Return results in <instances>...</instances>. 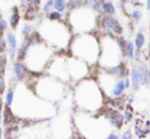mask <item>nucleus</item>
<instances>
[{"label": "nucleus", "mask_w": 150, "mask_h": 139, "mask_svg": "<svg viewBox=\"0 0 150 139\" xmlns=\"http://www.w3.org/2000/svg\"><path fill=\"white\" fill-rule=\"evenodd\" d=\"M133 16H134V18L136 21H139V20H140V16H140V12H139L138 10H136V11L133 12Z\"/></svg>", "instance_id": "27"}, {"label": "nucleus", "mask_w": 150, "mask_h": 139, "mask_svg": "<svg viewBox=\"0 0 150 139\" xmlns=\"http://www.w3.org/2000/svg\"><path fill=\"white\" fill-rule=\"evenodd\" d=\"M0 94H1V91H0Z\"/></svg>", "instance_id": "36"}, {"label": "nucleus", "mask_w": 150, "mask_h": 139, "mask_svg": "<svg viewBox=\"0 0 150 139\" xmlns=\"http://www.w3.org/2000/svg\"><path fill=\"white\" fill-rule=\"evenodd\" d=\"M50 18H51V20H59L60 18L59 12H57V11L51 12V13H50Z\"/></svg>", "instance_id": "22"}, {"label": "nucleus", "mask_w": 150, "mask_h": 139, "mask_svg": "<svg viewBox=\"0 0 150 139\" xmlns=\"http://www.w3.org/2000/svg\"><path fill=\"white\" fill-rule=\"evenodd\" d=\"M129 86H130V82H129V79H126V81H125V87L129 88Z\"/></svg>", "instance_id": "31"}, {"label": "nucleus", "mask_w": 150, "mask_h": 139, "mask_svg": "<svg viewBox=\"0 0 150 139\" xmlns=\"http://www.w3.org/2000/svg\"><path fill=\"white\" fill-rule=\"evenodd\" d=\"M6 29H7V23L2 18H0V31L6 30Z\"/></svg>", "instance_id": "23"}, {"label": "nucleus", "mask_w": 150, "mask_h": 139, "mask_svg": "<svg viewBox=\"0 0 150 139\" xmlns=\"http://www.w3.org/2000/svg\"><path fill=\"white\" fill-rule=\"evenodd\" d=\"M14 68V72H16V75L18 79H23L26 75V69H25V66L22 64L21 62H16V64L13 65Z\"/></svg>", "instance_id": "6"}, {"label": "nucleus", "mask_w": 150, "mask_h": 139, "mask_svg": "<svg viewBox=\"0 0 150 139\" xmlns=\"http://www.w3.org/2000/svg\"><path fill=\"white\" fill-rule=\"evenodd\" d=\"M31 31H32V27L30 26V25H25L24 28H23V30H22V32H23V34L28 35Z\"/></svg>", "instance_id": "21"}, {"label": "nucleus", "mask_w": 150, "mask_h": 139, "mask_svg": "<svg viewBox=\"0 0 150 139\" xmlns=\"http://www.w3.org/2000/svg\"><path fill=\"white\" fill-rule=\"evenodd\" d=\"M1 123H2V116L0 115V125H1Z\"/></svg>", "instance_id": "34"}, {"label": "nucleus", "mask_w": 150, "mask_h": 139, "mask_svg": "<svg viewBox=\"0 0 150 139\" xmlns=\"http://www.w3.org/2000/svg\"><path fill=\"white\" fill-rule=\"evenodd\" d=\"M147 8L150 9V0H147Z\"/></svg>", "instance_id": "32"}, {"label": "nucleus", "mask_w": 150, "mask_h": 139, "mask_svg": "<svg viewBox=\"0 0 150 139\" xmlns=\"http://www.w3.org/2000/svg\"><path fill=\"white\" fill-rule=\"evenodd\" d=\"M1 136H2V129L0 128V139H1Z\"/></svg>", "instance_id": "33"}, {"label": "nucleus", "mask_w": 150, "mask_h": 139, "mask_svg": "<svg viewBox=\"0 0 150 139\" xmlns=\"http://www.w3.org/2000/svg\"><path fill=\"white\" fill-rule=\"evenodd\" d=\"M4 89H5V84H4L3 79L0 78V91H1V93L4 91Z\"/></svg>", "instance_id": "26"}, {"label": "nucleus", "mask_w": 150, "mask_h": 139, "mask_svg": "<svg viewBox=\"0 0 150 139\" xmlns=\"http://www.w3.org/2000/svg\"><path fill=\"white\" fill-rule=\"evenodd\" d=\"M79 5H80V2H78V1L71 2V7H78Z\"/></svg>", "instance_id": "28"}, {"label": "nucleus", "mask_w": 150, "mask_h": 139, "mask_svg": "<svg viewBox=\"0 0 150 139\" xmlns=\"http://www.w3.org/2000/svg\"><path fill=\"white\" fill-rule=\"evenodd\" d=\"M127 51H128V55L129 57L132 58L134 56V46H133V43L130 41L127 42Z\"/></svg>", "instance_id": "15"}, {"label": "nucleus", "mask_w": 150, "mask_h": 139, "mask_svg": "<svg viewBox=\"0 0 150 139\" xmlns=\"http://www.w3.org/2000/svg\"><path fill=\"white\" fill-rule=\"evenodd\" d=\"M125 83L122 81H120V82H117V84H115V88H113V90H112V93H113V95H115V96H120V94L124 92V89H125Z\"/></svg>", "instance_id": "10"}, {"label": "nucleus", "mask_w": 150, "mask_h": 139, "mask_svg": "<svg viewBox=\"0 0 150 139\" xmlns=\"http://www.w3.org/2000/svg\"><path fill=\"white\" fill-rule=\"evenodd\" d=\"M132 119H133V113L132 111H129L128 109H126V111H125V120H126V124L130 123Z\"/></svg>", "instance_id": "18"}, {"label": "nucleus", "mask_w": 150, "mask_h": 139, "mask_svg": "<svg viewBox=\"0 0 150 139\" xmlns=\"http://www.w3.org/2000/svg\"><path fill=\"white\" fill-rule=\"evenodd\" d=\"M122 139H132V133H131V131H126L124 134H122Z\"/></svg>", "instance_id": "24"}, {"label": "nucleus", "mask_w": 150, "mask_h": 139, "mask_svg": "<svg viewBox=\"0 0 150 139\" xmlns=\"http://www.w3.org/2000/svg\"><path fill=\"white\" fill-rule=\"evenodd\" d=\"M13 98H14V92L11 89L8 90L7 93H6V97H5V101L7 106H10L13 102Z\"/></svg>", "instance_id": "11"}, {"label": "nucleus", "mask_w": 150, "mask_h": 139, "mask_svg": "<svg viewBox=\"0 0 150 139\" xmlns=\"http://www.w3.org/2000/svg\"><path fill=\"white\" fill-rule=\"evenodd\" d=\"M102 26H103V28L106 29V30L115 31L117 34H120V33H122V31L120 25L115 20V18H103Z\"/></svg>", "instance_id": "2"}, {"label": "nucleus", "mask_w": 150, "mask_h": 139, "mask_svg": "<svg viewBox=\"0 0 150 139\" xmlns=\"http://www.w3.org/2000/svg\"><path fill=\"white\" fill-rule=\"evenodd\" d=\"M8 43H9V55L10 60H14L16 55V38L11 33L8 34Z\"/></svg>", "instance_id": "3"}, {"label": "nucleus", "mask_w": 150, "mask_h": 139, "mask_svg": "<svg viewBox=\"0 0 150 139\" xmlns=\"http://www.w3.org/2000/svg\"><path fill=\"white\" fill-rule=\"evenodd\" d=\"M106 139H119V136L115 135V134H110Z\"/></svg>", "instance_id": "29"}, {"label": "nucleus", "mask_w": 150, "mask_h": 139, "mask_svg": "<svg viewBox=\"0 0 150 139\" xmlns=\"http://www.w3.org/2000/svg\"><path fill=\"white\" fill-rule=\"evenodd\" d=\"M52 5H54L53 2L51 0H49L48 2H46V4L44 5V11L45 12H49L50 11V8L52 7Z\"/></svg>", "instance_id": "20"}, {"label": "nucleus", "mask_w": 150, "mask_h": 139, "mask_svg": "<svg viewBox=\"0 0 150 139\" xmlns=\"http://www.w3.org/2000/svg\"><path fill=\"white\" fill-rule=\"evenodd\" d=\"M18 20H20V16H18V11L16 10V11H14L13 13H12L11 18H10V24H11V26L13 27V28L16 26V25H18Z\"/></svg>", "instance_id": "14"}, {"label": "nucleus", "mask_w": 150, "mask_h": 139, "mask_svg": "<svg viewBox=\"0 0 150 139\" xmlns=\"http://www.w3.org/2000/svg\"><path fill=\"white\" fill-rule=\"evenodd\" d=\"M138 71V76H139V81H140L141 85H145L149 80V75L147 73V70L144 67H139L137 69Z\"/></svg>", "instance_id": "4"}, {"label": "nucleus", "mask_w": 150, "mask_h": 139, "mask_svg": "<svg viewBox=\"0 0 150 139\" xmlns=\"http://www.w3.org/2000/svg\"><path fill=\"white\" fill-rule=\"evenodd\" d=\"M54 7H55V9L58 10V11H63V9H64V7H65L64 0H55V2H54Z\"/></svg>", "instance_id": "13"}, {"label": "nucleus", "mask_w": 150, "mask_h": 139, "mask_svg": "<svg viewBox=\"0 0 150 139\" xmlns=\"http://www.w3.org/2000/svg\"><path fill=\"white\" fill-rule=\"evenodd\" d=\"M6 62H7V60H6L5 55H0V72H3L4 69H5Z\"/></svg>", "instance_id": "17"}, {"label": "nucleus", "mask_w": 150, "mask_h": 139, "mask_svg": "<svg viewBox=\"0 0 150 139\" xmlns=\"http://www.w3.org/2000/svg\"><path fill=\"white\" fill-rule=\"evenodd\" d=\"M13 121H14L13 113H12V111H10L9 106L6 105L5 109H4V124H5V126H8Z\"/></svg>", "instance_id": "7"}, {"label": "nucleus", "mask_w": 150, "mask_h": 139, "mask_svg": "<svg viewBox=\"0 0 150 139\" xmlns=\"http://www.w3.org/2000/svg\"><path fill=\"white\" fill-rule=\"evenodd\" d=\"M107 119L117 129H120L122 124H124V117H122V115L120 111H115V109H109L107 111Z\"/></svg>", "instance_id": "1"}, {"label": "nucleus", "mask_w": 150, "mask_h": 139, "mask_svg": "<svg viewBox=\"0 0 150 139\" xmlns=\"http://www.w3.org/2000/svg\"><path fill=\"white\" fill-rule=\"evenodd\" d=\"M96 0H85L84 1V5L88 6V7H94L96 6Z\"/></svg>", "instance_id": "19"}, {"label": "nucleus", "mask_w": 150, "mask_h": 139, "mask_svg": "<svg viewBox=\"0 0 150 139\" xmlns=\"http://www.w3.org/2000/svg\"><path fill=\"white\" fill-rule=\"evenodd\" d=\"M115 12V7L110 2L104 3V13H113Z\"/></svg>", "instance_id": "16"}, {"label": "nucleus", "mask_w": 150, "mask_h": 139, "mask_svg": "<svg viewBox=\"0 0 150 139\" xmlns=\"http://www.w3.org/2000/svg\"><path fill=\"white\" fill-rule=\"evenodd\" d=\"M110 71L112 72L113 74H115L117 76H119V77H122V76H125V74H126V67H125L124 64H120L117 67L111 68Z\"/></svg>", "instance_id": "9"}, {"label": "nucleus", "mask_w": 150, "mask_h": 139, "mask_svg": "<svg viewBox=\"0 0 150 139\" xmlns=\"http://www.w3.org/2000/svg\"><path fill=\"white\" fill-rule=\"evenodd\" d=\"M4 48H5V43H4V40L0 37V52H3Z\"/></svg>", "instance_id": "25"}, {"label": "nucleus", "mask_w": 150, "mask_h": 139, "mask_svg": "<svg viewBox=\"0 0 150 139\" xmlns=\"http://www.w3.org/2000/svg\"><path fill=\"white\" fill-rule=\"evenodd\" d=\"M29 2H30V4H32V5H35V4L39 3L40 0H29Z\"/></svg>", "instance_id": "30"}, {"label": "nucleus", "mask_w": 150, "mask_h": 139, "mask_svg": "<svg viewBox=\"0 0 150 139\" xmlns=\"http://www.w3.org/2000/svg\"><path fill=\"white\" fill-rule=\"evenodd\" d=\"M132 84H133V88L135 90H138L139 85H140V81H139V76H138L137 69H133L132 71Z\"/></svg>", "instance_id": "8"}, {"label": "nucleus", "mask_w": 150, "mask_h": 139, "mask_svg": "<svg viewBox=\"0 0 150 139\" xmlns=\"http://www.w3.org/2000/svg\"><path fill=\"white\" fill-rule=\"evenodd\" d=\"M145 42V38H144V35L139 33L138 35L136 36V40H135V44H136L137 48H141L143 46Z\"/></svg>", "instance_id": "12"}, {"label": "nucleus", "mask_w": 150, "mask_h": 139, "mask_svg": "<svg viewBox=\"0 0 150 139\" xmlns=\"http://www.w3.org/2000/svg\"><path fill=\"white\" fill-rule=\"evenodd\" d=\"M30 45H31V39L26 38V39L24 40V42L22 43V46H21L20 50H18V60H22L23 58L25 57V55H26Z\"/></svg>", "instance_id": "5"}, {"label": "nucleus", "mask_w": 150, "mask_h": 139, "mask_svg": "<svg viewBox=\"0 0 150 139\" xmlns=\"http://www.w3.org/2000/svg\"><path fill=\"white\" fill-rule=\"evenodd\" d=\"M6 139H11V138H9V137H8V138H6Z\"/></svg>", "instance_id": "35"}]
</instances>
